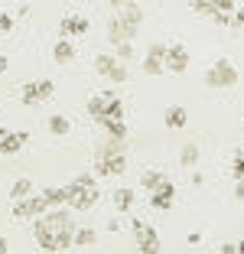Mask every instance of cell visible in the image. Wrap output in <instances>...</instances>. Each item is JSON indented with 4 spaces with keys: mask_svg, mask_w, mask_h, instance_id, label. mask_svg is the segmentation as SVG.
<instances>
[{
    "mask_svg": "<svg viewBox=\"0 0 244 254\" xmlns=\"http://www.w3.org/2000/svg\"><path fill=\"white\" fill-rule=\"evenodd\" d=\"M205 85L208 88H235L238 85V68L231 59H218L212 68H205Z\"/></svg>",
    "mask_w": 244,
    "mask_h": 254,
    "instance_id": "6da1fadb",
    "label": "cell"
},
{
    "mask_svg": "<svg viewBox=\"0 0 244 254\" xmlns=\"http://www.w3.org/2000/svg\"><path fill=\"white\" fill-rule=\"evenodd\" d=\"M98 199H101V192H98V186H78V183H68V209L72 212H88L98 205Z\"/></svg>",
    "mask_w": 244,
    "mask_h": 254,
    "instance_id": "7a4b0ae2",
    "label": "cell"
},
{
    "mask_svg": "<svg viewBox=\"0 0 244 254\" xmlns=\"http://www.w3.org/2000/svg\"><path fill=\"white\" fill-rule=\"evenodd\" d=\"M133 228V235H137V251H143V254H156L160 251V238H156V228H150V225H143V222H133L130 225Z\"/></svg>",
    "mask_w": 244,
    "mask_h": 254,
    "instance_id": "3957f363",
    "label": "cell"
},
{
    "mask_svg": "<svg viewBox=\"0 0 244 254\" xmlns=\"http://www.w3.org/2000/svg\"><path fill=\"white\" fill-rule=\"evenodd\" d=\"M52 91H56V85L46 82V78H43V82H30V85H23L20 101H23V105H39V101H49Z\"/></svg>",
    "mask_w": 244,
    "mask_h": 254,
    "instance_id": "277c9868",
    "label": "cell"
},
{
    "mask_svg": "<svg viewBox=\"0 0 244 254\" xmlns=\"http://www.w3.org/2000/svg\"><path fill=\"white\" fill-rule=\"evenodd\" d=\"M163 68H170V72L183 75L185 68H189V49L185 46H166V56H163Z\"/></svg>",
    "mask_w": 244,
    "mask_h": 254,
    "instance_id": "5b68a950",
    "label": "cell"
},
{
    "mask_svg": "<svg viewBox=\"0 0 244 254\" xmlns=\"http://www.w3.org/2000/svg\"><path fill=\"white\" fill-rule=\"evenodd\" d=\"M127 170V153L114 157H95V176H121Z\"/></svg>",
    "mask_w": 244,
    "mask_h": 254,
    "instance_id": "8992f818",
    "label": "cell"
},
{
    "mask_svg": "<svg viewBox=\"0 0 244 254\" xmlns=\"http://www.w3.org/2000/svg\"><path fill=\"white\" fill-rule=\"evenodd\" d=\"M150 205H153L156 212H170L173 205H176V186H173L170 180L163 183V186H156L153 192H150Z\"/></svg>",
    "mask_w": 244,
    "mask_h": 254,
    "instance_id": "52a82bcc",
    "label": "cell"
},
{
    "mask_svg": "<svg viewBox=\"0 0 244 254\" xmlns=\"http://www.w3.org/2000/svg\"><path fill=\"white\" fill-rule=\"evenodd\" d=\"M26 140H30V134H23V130H16V134H0V157L20 153V150L26 147Z\"/></svg>",
    "mask_w": 244,
    "mask_h": 254,
    "instance_id": "ba28073f",
    "label": "cell"
},
{
    "mask_svg": "<svg viewBox=\"0 0 244 254\" xmlns=\"http://www.w3.org/2000/svg\"><path fill=\"white\" fill-rule=\"evenodd\" d=\"M46 218H49L52 232H75V222H72V212H68V209H59V205H52V209L46 212Z\"/></svg>",
    "mask_w": 244,
    "mask_h": 254,
    "instance_id": "9c48e42d",
    "label": "cell"
},
{
    "mask_svg": "<svg viewBox=\"0 0 244 254\" xmlns=\"http://www.w3.org/2000/svg\"><path fill=\"white\" fill-rule=\"evenodd\" d=\"M163 56H166V46L163 43H153L143 56V72L147 75H160L163 72Z\"/></svg>",
    "mask_w": 244,
    "mask_h": 254,
    "instance_id": "30bf717a",
    "label": "cell"
},
{
    "mask_svg": "<svg viewBox=\"0 0 244 254\" xmlns=\"http://www.w3.org/2000/svg\"><path fill=\"white\" fill-rule=\"evenodd\" d=\"M59 33L62 36H85V33H88V20L78 16V13H68V16H62Z\"/></svg>",
    "mask_w": 244,
    "mask_h": 254,
    "instance_id": "8fae6325",
    "label": "cell"
},
{
    "mask_svg": "<svg viewBox=\"0 0 244 254\" xmlns=\"http://www.w3.org/2000/svg\"><path fill=\"white\" fill-rule=\"evenodd\" d=\"M114 153H127V140H121V137H108V134H104L101 140L95 143V157H114Z\"/></svg>",
    "mask_w": 244,
    "mask_h": 254,
    "instance_id": "7c38bea8",
    "label": "cell"
},
{
    "mask_svg": "<svg viewBox=\"0 0 244 254\" xmlns=\"http://www.w3.org/2000/svg\"><path fill=\"white\" fill-rule=\"evenodd\" d=\"M133 36H137V26H127L121 16H114V20L108 23V39H111L114 46L124 43V39H133Z\"/></svg>",
    "mask_w": 244,
    "mask_h": 254,
    "instance_id": "4fadbf2b",
    "label": "cell"
},
{
    "mask_svg": "<svg viewBox=\"0 0 244 254\" xmlns=\"http://www.w3.org/2000/svg\"><path fill=\"white\" fill-rule=\"evenodd\" d=\"M185 121H189V118H185V108L183 105H170V108H166V114H163V124L170 127V130H183Z\"/></svg>",
    "mask_w": 244,
    "mask_h": 254,
    "instance_id": "5bb4252c",
    "label": "cell"
},
{
    "mask_svg": "<svg viewBox=\"0 0 244 254\" xmlns=\"http://www.w3.org/2000/svg\"><path fill=\"white\" fill-rule=\"evenodd\" d=\"M52 59L59 62V65H68V62H75V46H72V39H59V43L52 46Z\"/></svg>",
    "mask_w": 244,
    "mask_h": 254,
    "instance_id": "9a60e30c",
    "label": "cell"
},
{
    "mask_svg": "<svg viewBox=\"0 0 244 254\" xmlns=\"http://www.w3.org/2000/svg\"><path fill=\"white\" fill-rule=\"evenodd\" d=\"M118 16H121V20L127 23V26H137V30H140V23H143V10L137 7L133 0H130V3H124V7L118 10Z\"/></svg>",
    "mask_w": 244,
    "mask_h": 254,
    "instance_id": "2e32d148",
    "label": "cell"
},
{
    "mask_svg": "<svg viewBox=\"0 0 244 254\" xmlns=\"http://www.w3.org/2000/svg\"><path fill=\"white\" fill-rule=\"evenodd\" d=\"M101 127H104V134H108V137H121V140H127V137H130L127 124H124V121H118V118H104Z\"/></svg>",
    "mask_w": 244,
    "mask_h": 254,
    "instance_id": "e0dca14e",
    "label": "cell"
},
{
    "mask_svg": "<svg viewBox=\"0 0 244 254\" xmlns=\"http://www.w3.org/2000/svg\"><path fill=\"white\" fill-rule=\"evenodd\" d=\"M49 134H56V137L72 134V121H68L65 114H52V118H49Z\"/></svg>",
    "mask_w": 244,
    "mask_h": 254,
    "instance_id": "ac0fdd59",
    "label": "cell"
},
{
    "mask_svg": "<svg viewBox=\"0 0 244 254\" xmlns=\"http://www.w3.org/2000/svg\"><path fill=\"white\" fill-rule=\"evenodd\" d=\"M111 199H114V209H118V212H130V205L137 202V195H133L130 189H114Z\"/></svg>",
    "mask_w": 244,
    "mask_h": 254,
    "instance_id": "d6986e66",
    "label": "cell"
},
{
    "mask_svg": "<svg viewBox=\"0 0 244 254\" xmlns=\"http://www.w3.org/2000/svg\"><path fill=\"white\" fill-rule=\"evenodd\" d=\"M95 241H98V232H95V228H75L72 248H91Z\"/></svg>",
    "mask_w": 244,
    "mask_h": 254,
    "instance_id": "ffe728a7",
    "label": "cell"
},
{
    "mask_svg": "<svg viewBox=\"0 0 244 254\" xmlns=\"http://www.w3.org/2000/svg\"><path fill=\"white\" fill-rule=\"evenodd\" d=\"M43 195H46V202H49V209L52 205H65L68 202V186H59V189H43Z\"/></svg>",
    "mask_w": 244,
    "mask_h": 254,
    "instance_id": "44dd1931",
    "label": "cell"
},
{
    "mask_svg": "<svg viewBox=\"0 0 244 254\" xmlns=\"http://www.w3.org/2000/svg\"><path fill=\"white\" fill-rule=\"evenodd\" d=\"M163 183H166V176H163L160 170H147V173L140 176V186L147 189V192H153V189H156V186H163Z\"/></svg>",
    "mask_w": 244,
    "mask_h": 254,
    "instance_id": "7402d4cb",
    "label": "cell"
},
{
    "mask_svg": "<svg viewBox=\"0 0 244 254\" xmlns=\"http://www.w3.org/2000/svg\"><path fill=\"white\" fill-rule=\"evenodd\" d=\"M104 105H108V101H104L101 95L88 98V118H91V121H98V124H101V121H104Z\"/></svg>",
    "mask_w": 244,
    "mask_h": 254,
    "instance_id": "603a6c76",
    "label": "cell"
},
{
    "mask_svg": "<svg viewBox=\"0 0 244 254\" xmlns=\"http://www.w3.org/2000/svg\"><path fill=\"white\" fill-rule=\"evenodd\" d=\"M124 101H121V98H108V105H104V118H118V121H124Z\"/></svg>",
    "mask_w": 244,
    "mask_h": 254,
    "instance_id": "cb8c5ba5",
    "label": "cell"
},
{
    "mask_svg": "<svg viewBox=\"0 0 244 254\" xmlns=\"http://www.w3.org/2000/svg\"><path fill=\"white\" fill-rule=\"evenodd\" d=\"M104 78H111L114 85H124V82H127V65H124V62L118 59V62H114L111 68H108V72H104Z\"/></svg>",
    "mask_w": 244,
    "mask_h": 254,
    "instance_id": "d4e9b609",
    "label": "cell"
},
{
    "mask_svg": "<svg viewBox=\"0 0 244 254\" xmlns=\"http://www.w3.org/2000/svg\"><path fill=\"white\" fill-rule=\"evenodd\" d=\"M30 192H33V180H16L10 186V199H26Z\"/></svg>",
    "mask_w": 244,
    "mask_h": 254,
    "instance_id": "484cf974",
    "label": "cell"
},
{
    "mask_svg": "<svg viewBox=\"0 0 244 254\" xmlns=\"http://www.w3.org/2000/svg\"><path fill=\"white\" fill-rule=\"evenodd\" d=\"M179 163L183 166H195L199 163V147H195V143H185L183 153H179Z\"/></svg>",
    "mask_w": 244,
    "mask_h": 254,
    "instance_id": "4316f807",
    "label": "cell"
},
{
    "mask_svg": "<svg viewBox=\"0 0 244 254\" xmlns=\"http://www.w3.org/2000/svg\"><path fill=\"white\" fill-rule=\"evenodd\" d=\"M13 218H33L30 195H26V199H13Z\"/></svg>",
    "mask_w": 244,
    "mask_h": 254,
    "instance_id": "83f0119b",
    "label": "cell"
},
{
    "mask_svg": "<svg viewBox=\"0 0 244 254\" xmlns=\"http://www.w3.org/2000/svg\"><path fill=\"white\" fill-rule=\"evenodd\" d=\"M75 232H56V251H72Z\"/></svg>",
    "mask_w": 244,
    "mask_h": 254,
    "instance_id": "f1b7e54d",
    "label": "cell"
},
{
    "mask_svg": "<svg viewBox=\"0 0 244 254\" xmlns=\"http://www.w3.org/2000/svg\"><path fill=\"white\" fill-rule=\"evenodd\" d=\"M118 59H121V62H130V59H133V39L118 43Z\"/></svg>",
    "mask_w": 244,
    "mask_h": 254,
    "instance_id": "f546056e",
    "label": "cell"
},
{
    "mask_svg": "<svg viewBox=\"0 0 244 254\" xmlns=\"http://www.w3.org/2000/svg\"><path fill=\"white\" fill-rule=\"evenodd\" d=\"M114 62H118V56H98V59H95V72H98V75H104L108 68L114 65Z\"/></svg>",
    "mask_w": 244,
    "mask_h": 254,
    "instance_id": "4dcf8cb0",
    "label": "cell"
},
{
    "mask_svg": "<svg viewBox=\"0 0 244 254\" xmlns=\"http://www.w3.org/2000/svg\"><path fill=\"white\" fill-rule=\"evenodd\" d=\"M192 10H195V13H202V16H212L215 13V3H212V0H192Z\"/></svg>",
    "mask_w": 244,
    "mask_h": 254,
    "instance_id": "1f68e13d",
    "label": "cell"
},
{
    "mask_svg": "<svg viewBox=\"0 0 244 254\" xmlns=\"http://www.w3.org/2000/svg\"><path fill=\"white\" fill-rule=\"evenodd\" d=\"M212 20L218 23V26H231V13H228V10H215Z\"/></svg>",
    "mask_w": 244,
    "mask_h": 254,
    "instance_id": "d6a6232c",
    "label": "cell"
},
{
    "mask_svg": "<svg viewBox=\"0 0 244 254\" xmlns=\"http://www.w3.org/2000/svg\"><path fill=\"white\" fill-rule=\"evenodd\" d=\"M231 173H235V180L244 176V157H241V153H235V166H231Z\"/></svg>",
    "mask_w": 244,
    "mask_h": 254,
    "instance_id": "836d02e7",
    "label": "cell"
},
{
    "mask_svg": "<svg viewBox=\"0 0 244 254\" xmlns=\"http://www.w3.org/2000/svg\"><path fill=\"white\" fill-rule=\"evenodd\" d=\"M10 30H13V16L0 13V33H10Z\"/></svg>",
    "mask_w": 244,
    "mask_h": 254,
    "instance_id": "e575fe53",
    "label": "cell"
},
{
    "mask_svg": "<svg viewBox=\"0 0 244 254\" xmlns=\"http://www.w3.org/2000/svg\"><path fill=\"white\" fill-rule=\"evenodd\" d=\"M75 183H78V186H95V173H81Z\"/></svg>",
    "mask_w": 244,
    "mask_h": 254,
    "instance_id": "d590c367",
    "label": "cell"
},
{
    "mask_svg": "<svg viewBox=\"0 0 244 254\" xmlns=\"http://www.w3.org/2000/svg\"><path fill=\"white\" fill-rule=\"evenodd\" d=\"M212 3H215V10H228V13L235 10V0H212Z\"/></svg>",
    "mask_w": 244,
    "mask_h": 254,
    "instance_id": "8d00e7d4",
    "label": "cell"
},
{
    "mask_svg": "<svg viewBox=\"0 0 244 254\" xmlns=\"http://www.w3.org/2000/svg\"><path fill=\"white\" fill-rule=\"evenodd\" d=\"M231 23H235V26H244V7L241 10H231Z\"/></svg>",
    "mask_w": 244,
    "mask_h": 254,
    "instance_id": "74e56055",
    "label": "cell"
},
{
    "mask_svg": "<svg viewBox=\"0 0 244 254\" xmlns=\"http://www.w3.org/2000/svg\"><path fill=\"white\" fill-rule=\"evenodd\" d=\"M235 199L244 202V176H241V180H235Z\"/></svg>",
    "mask_w": 244,
    "mask_h": 254,
    "instance_id": "f35d334b",
    "label": "cell"
},
{
    "mask_svg": "<svg viewBox=\"0 0 244 254\" xmlns=\"http://www.w3.org/2000/svg\"><path fill=\"white\" fill-rule=\"evenodd\" d=\"M199 241H202V235H199V232H192L189 238H185V245H199Z\"/></svg>",
    "mask_w": 244,
    "mask_h": 254,
    "instance_id": "ab89813d",
    "label": "cell"
},
{
    "mask_svg": "<svg viewBox=\"0 0 244 254\" xmlns=\"http://www.w3.org/2000/svg\"><path fill=\"white\" fill-rule=\"evenodd\" d=\"M108 3H111L114 10H121V7H124V3H130V0H108Z\"/></svg>",
    "mask_w": 244,
    "mask_h": 254,
    "instance_id": "60d3db41",
    "label": "cell"
},
{
    "mask_svg": "<svg viewBox=\"0 0 244 254\" xmlns=\"http://www.w3.org/2000/svg\"><path fill=\"white\" fill-rule=\"evenodd\" d=\"M7 251H10V245H7V238L0 235V254H7Z\"/></svg>",
    "mask_w": 244,
    "mask_h": 254,
    "instance_id": "b9f144b4",
    "label": "cell"
},
{
    "mask_svg": "<svg viewBox=\"0 0 244 254\" xmlns=\"http://www.w3.org/2000/svg\"><path fill=\"white\" fill-rule=\"evenodd\" d=\"M7 65H10V62H7V56H0V75L7 72Z\"/></svg>",
    "mask_w": 244,
    "mask_h": 254,
    "instance_id": "7bdbcfd3",
    "label": "cell"
},
{
    "mask_svg": "<svg viewBox=\"0 0 244 254\" xmlns=\"http://www.w3.org/2000/svg\"><path fill=\"white\" fill-rule=\"evenodd\" d=\"M238 251H241V254H244V241H238Z\"/></svg>",
    "mask_w": 244,
    "mask_h": 254,
    "instance_id": "ee69618b",
    "label": "cell"
},
{
    "mask_svg": "<svg viewBox=\"0 0 244 254\" xmlns=\"http://www.w3.org/2000/svg\"><path fill=\"white\" fill-rule=\"evenodd\" d=\"M0 134H7V127H3V121H0Z\"/></svg>",
    "mask_w": 244,
    "mask_h": 254,
    "instance_id": "f6af8a7d",
    "label": "cell"
},
{
    "mask_svg": "<svg viewBox=\"0 0 244 254\" xmlns=\"http://www.w3.org/2000/svg\"><path fill=\"white\" fill-rule=\"evenodd\" d=\"M238 153H241V157H244V147H241V150H238Z\"/></svg>",
    "mask_w": 244,
    "mask_h": 254,
    "instance_id": "bcb514c9",
    "label": "cell"
},
{
    "mask_svg": "<svg viewBox=\"0 0 244 254\" xmlns=\"http://www.w3.org/2000/svg\"><path fill=\"white\" fill-rule=\"evenodd\" d=\"M241 121H244V114H241Z\"/></svg>",
    "mask_w": 244,
    "mask_h": 254,
    "instance_id": "7dc6e473",
    "label": "cell"
}]
</instances>
